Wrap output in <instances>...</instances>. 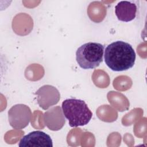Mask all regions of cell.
<instances>
[{
    "mask_svg": "<svg viewBox=\"0 0 147 147\" xmlns=\"http://www.w3.org/2000/svg\"><path fill=\"white\" fill-rule=\"evenodd\" d=\"M136 53L132 46L123 41H116L105 50V61L114 71H123L132 68L136 60Z\"/></svg>",
    "mask_w": 147,
    "mask_h": 147,
    "instance_id": "6da1fadb",
    "label": "cell"
},
{
    "mask_svg": "<svg viewBox=\"0 0 147 147\" xmlns=\"http://www.w3.org/2000/svg\"><path fill=\"white\" fill-rule=\"evenodd\" d=\"M65 117L71 127L86 125L90 121L92 113L86 102L81 99L71 98L64 100L61 105Z\"/></svg>",
    "mask_w": 147,
    "mask_h": 147,
    "instance_id": "7a4b0ae2",
    "label": "cell"
},
{
    "mask_svg": "<svg viewBox=\"0 0 147 147\" xmlns=\"http://www.w3.org/2000/svg\"><path fill=\"white\" fill-rule=\"evenodd\" d=\"M104 46L100 43L88 42L79 47L76 52L78 65L84 69H94L103 61Z\"/></svg>",
    "mask_w": 147,
    "mask_h": 147,
    "instance_id": "3957f363",
    "label": "cell"
},
{
    "mask_svg": "<svg viewBox=\"0 0 147 147\" xmlns=\"http://www.w3.org/2000/svg\"><path fill=\"white\" fill-rule=\"evenodd\" d=\"M8 118L10 126L16 129H22L26 127L32 118L30 108L24 104H17L12 106L8 111Z\"/></svg>",
    "mask_w": 147,
    "mask_h": 147,
    "instance_id": "277c9868",
    "label": "cell"
},
{
    "mask_svg": "<svg viewBox=\"0 0 147 147\" xmlns=\"http://www.w3.org/2000/svg\"><path fill=\"white\" fill-rule=\"evenodd\" d=\"M37 99L40 107L44 110L57 104L60 98L58 90L51 85H44L41 87L36 92Z\"/></svg>",
    "mask_w": 147,
    "mask_h": 147,
    "instance_id": "5b68a950",
    "label": "cell"
},
{
    "mask_svg": "<svg viewBox=\"0 0 147 147\" xmlns=\"http://www.w3.org/2000/svg\"><path fill=\"white\" fill-rule=\"evenodd\" d=\"M20 147H52L51 137L42 131H33L24 136L20 140Z\"/></svg>",
    "mask_w": 147,
    "mask_h": 147,
    "instance_id": "8992f818",
    "label": "cell"
},
{
    "mask_svg": "<svg viewBox=\"0 0 147 147\" xmlns=\"http://www.w3.org/2000/svg\"><path fill=\"white\" fill-rule=\"evenodd\" d=\"M136 5L131 1H123L119 2L115 6V13L118 20L129 22L134 20L137 13Z\"/></svg>",
    "mask_w": 147,
    "mask_h": 147,
    "instance_id": "52a82bcc",
    "label": "cell"
}]
</instances>
